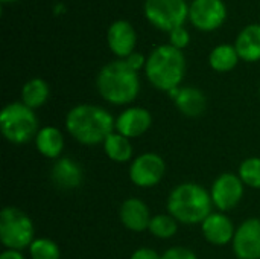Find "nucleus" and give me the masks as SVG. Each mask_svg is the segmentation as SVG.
Masks as SVG:
<instances>
[{
	"label": "nucleus",
	"mask_w": 260,
	"mask_h": 259,
	"mask_svg": "<svg viewBox=\"0 0 260 259\" xmlns=\"http://www.w3.org/2000/svg\"><path fill=\"white\" fill-rule=\"evenodd\" d=\"M155 238H160V240H168V238H172L177 231H178V224H177V220L172 217V215H155L151 218V223H149V229H148Z\"/></svg>",
	"instance_id": "nucleus-23"
},
{
	"label": "nucleus",
	"mask_w": 260,
	"mask_h": 259,
	"mask_svg": "<svg viewBox=\"0 0 260 259\" xmlns=\"http://www.w3.org/2000/svg\"><path fill=\"white\" fill-rule=\"evenodd\" d=\"M235 47L238 55L245 63L260 61V24L253 23L245 26L236 37Z\"/></svg>",
	"instance_id": "nucleus-17"
},
{
	"label": "nucleus",
	"mask_w": 260,
	"mask_h": 259,
	"mask_svg": "<svg viewBox=\"0 0 260 259\" xmlns=\"http://www.w3.org/2000/svg\"><path fill=\"white\" fill-rule=\"evenodd\" d=\"M175 107L180 113L187 118H198L207 108V98L206 95L197 87H180L177 98L174 99Z\"/></svg>",
	"instance_id": "nucleus-18"
},
{
	"label": "nucleus",
	"mask_w": 260,
	"mask_h": 259,
	"mask_svg": "<svg viewBox=\"0 0 260 259\" xmlns=\"http://www.w3.org/2000/svg\"><path fill=\"white\" fill-rule=\"evenodd\" d=\"M119 217L122 224L131 232H143L149 229L151 214L146 203L139 198H128L122 203Z\"/></svg>",
	"instance_id": "nucleus-15"
},
{
	"label": "nucleus",
	"mask_w": 260,
	"mask_h": 259,
	"mask_svg": "<svg viewBox=\"0 0 260 259\" xmlns=\"http://www.w3.org/2000/svg\"><path fill=\"white\" fill-rule=\"evenodd\" d=\"M244 186L245 185L239 176L232 172L221 174L213 182L210 189L213 206H216L221 212L235 209L244 197Z\"/></svg>",
	"instance_id": "nucleus-10"
},
{
	"label": "nucleus",
	"mask_w": 260,
	"mask_h": 259,
	"mask_svg": "<svg viewBox=\"0 0 260 259\" xmlns=\"http://www.w3.org/2000/svg\"><path fill=\"white\" fill-rule=\"evenodd\" d=\"M49 84L43 78H32L21 87V102L35 110L46 104L49 99Z\"/></svg>",
	"instance_id": "nucleus-21"
},
{
	"label": "nucleus",
	"mask_w": 260,
	"mask_h": 259,
	"mask_svg": "<svg viewBox=\"0 0 260 259\" xmlns=\"http://www.w3.org/2000/svg\"><path fill=\"white\" fill-rule=\"evenodd\" d=\"M201 231L204 238L213 246H225L235 238V226L222 212H212L203 223Z\"/></svg>",
	"instance_id": "nucleus-14"
},
{
	"label": "nucleus",
	"mask_w": 260,
	"mask_h": 259,
	"mask_svg": "<svg viewBox=\"0 0 260 259\" xmlns=\"http://www.w3.org/2000/svg\"><path fill=\"white\" fill-rule=\"evenodd\" d=\"M190 43V34L184 26L175 27L174 31L169 32V44L174 46L178 50H183L189 46Z\"/></svg>",
	"instance_id": "nucleus-26"
},
{
	"label": "nucleus",
	"mask_w": 260,
	"mask_h": 259,
	"mask_svg": "<svg viewBox=\"0 0 260 259\" xmlns=\"http://www.w3.org/2000/svg\"><path fill=\"white\" fill-rule=\"evenodd\" d=\"M32 259H61V250L58 244L49 238H37L29 247Z\"/></svg>",
	"instance_id": "nucleus-24"
},
{
	"label": "nucleus",
	"mask_w": 260,
	"mask_h": 259,
	"mask_svg": "<svg viewBox=\"0 0 260 259\" xmlns=\"http://www.w3.org/2000/svg\"><path fill=\"white\" fill-rule=\"evenodd\" d=\"M259 92H260V89H259Z\"/></svg>",
	"instance_id": "nucleus-32"
},
{
	"label": "nucleus",
	"mask_w": 260,
	"mask_h": 259,
	"mask_svg": "<svg viewBox=\"0 0 260 259\" xmlns=\"http://www.w3.org/2000/svg\"><path fill=\"white\" fill-rule=\"evenodd\" d=\"M212 197L206 188L198 183H181L175 186L168 197V211L183 224H201L212 214Z\"/></svg>",
	"instance_id": "nucleus-4"
},
{
	"label": "nucleus",
	"mask_w": 260,
	"mask_h": 259,
	"mask_svg": "<svg viewBox=\"0 0 260 259\" xmlns=\"http://www.w3.org/2000/svg\"><path fill=\"white\" fill-rule=\"evenodd\" d=\"M129 259H161V255H158L155 250L148 249V247H142L137 249Z\"/></svg>",
	"instance_id": "nucleus-29"
},
{
	"label": "nucleus",
	"mask_w": 260,
	"mask_h": 259,
	"mask_svg": "<svg viewBox=\"0 0 260 259\" xmlns=\"http://www.w3.org/2000/svg\"><path fill=\"white\" fill-rule=\"evenodd\" d=\"M152 125V114L143 107H129L116 119V131L128 139L143 136Z\"/></svg>",
	"instance_id": "nucleus-13"
},
{
	"label": "nucleus",
	"mask_w": 260,
	"mask_h": 259,
	"mask_svg": "<svg viewBox=\"0 0 260 259\" xmlns=\"http://www.w3.org/2000/svg\"><path fill=\"white\" fill-rule=\"evenodd\" d=\"M166 172L165 160L155 153L137 156L129 165V180L139 188H154Z\"/></svg>",
	"instance_id": "nucleus-9"
},
{
	"label": "nucleus",
	"mask_w": 260,
	"mask_h": 259,
	"mask_svg": "<svg viewBox=\"0 0 260 259\" xmlns=\"http://www.w3.org/2000/svg\"><path fill=\"white\" fill-rule=\"evenodd\" d=\"M233 250L238 259H260V220H245L235 234Z\"/></svg>",
	"instance_id": "nucleus-11"
},
{
	"label": "nucleus",
	"mask_w": 260,
	"mask_h": 259,
	"mask_svg": "<svg viewBox=\"0 0 260 259\" xmlns=\"http://www.w3.org/2000/svg\"><path fill=\"white\" fill-rule=\"evenodd\" d=\"M161 259H198L195 252H192L190 249L186 247H171L168 249L163 255Z\"/></svg>",
	"instance_id": "nucleus-27"
},
{
	"label": "nucleus",
	"mask_w": 260,
	"mask_h": 259,
	"mask_svg": "<svg viewBox=\"0 0 260 259\" xmlns=\"http://www.w3.org/2000/svg\"><path fill=\"white\" fill-rule=\"evenodd\" d=\"M34 223L18 208L8 206L0 212V241L9 250L21 252L34 243Z\"/></svg>",
	"instance_id": "nucleus-6"
},
{
	"label": "nucleus",
	"mask_w": 260,
	"mask_h": 259,
	"mask_svg": "<svg viewBox=\"0 0 260 259\" xmlns=\"http://www.w3.org/2000/svg\"><path fill=\"white\" fill-rule=\"evenodd\" d=\"M146 60H148V58H146L143 53H140V52H133L128 58H125L126 64H128L133 70H136V72H139L140 69H145Z\"/></svg>",
	"instance_id": "nucleus-28"
},
{
	"label": "nucleus",
	"mask_w": 260,
	"mask_h": 259,
	"mask_svg": "<svg viewBox=\"0 0 260 259\" xmlns=\"http://www.w3.org/2000/svg\"><path fill=\"white\" fill-rule=\"evenodd\" d=\"M37 150L46 159H58L64 148V136L56 127L40 128L35 137Z\"/></svg>",
	"instance_id": "nucleus-19"
},
{
	"label": "nucleus",
	"mask_w": 260,
	"mask_h": 259,
	"mask_svg": "<svg viewBox=\"0 0 260 259\" xmlns=\"http://www.w3.org/2000/svg\"><path fill=\"white\" fill-rule=\"evenodd\" d=\"M104 151L105 154L110 157V160L116 162V163H125L129 162L133 159L134 154V148L131 145V140L122 134L111 133L105 142H104Z\"/></svg>",
	"instance_id": "nucleus-22"
},
{
	"label": "nucleus",
	"mask_w": 260,
	"mask_h": 259,
	"mask_svg": "<svg viewBox=\"0 0 260 259\" xmlns=\"http://www.w3.org/2000/svg\"><path fill=\"white\" fill-rule=\"evenodd\" d=\"M145 73L151 85L169 93L180 87L186 73V56L183 50L171 44L157 46L146 60Z\"/></svg>",
	"instance_id": "nucleus-3"
},
{
	"label": "nucleus",
	"mask_w": 260,
	"mask_h": 259,
	"mask_svg": "<svg viewBox=\"0 0 260 259\" xmlns=\"http://www.w3.org/2000/svg\"><path fill=\"white\" fill-rule=\"evenodd\" d=\"M0 130L8 142L23 145L37 137L38 118L23 102H11L0 113Z\"/></svg>",
	"instance_id": "nucleus-5"
},
{
	"label": "nucleus",
	"mask_w": 260,
	"mask_h": 259,
	"mask_svg": "<svg viewBox=\"0 0 260 259\" xmlns=\"http://www.w3.org/2000/svg\"><path fill=\"white\" fill-rule=\"evenodd\" d=\"M107 44L119 60L128 58L136 52L137 32L128 20H116L107 29Z\"/></svg>",
	"instance_id": "nucleus-12"
},
{
	"label": "nucleus",
	"mask_w": 260,
	"mask_h": 259,
	"mask_svg": "<svg viewBox=\"0 0 260 259\" xmlns=\"http://www.w3.org/2000/svg\"><path fill=\"white\" fill-rule=\"evenodd\" d=\"M52 182L59 189H76L82 183V169L81 166L69 157L58 159L52 168Z\"/></svg>",
	"instance_id": "nucleus-16"
},
{
	"label": "nucleus",
	"mask_w": 260,
	"mask_h": 259,
	"mask_svg": "<svg viewBox=\"0 0 260 259\" xmlns=\"http://www.w3.org/2000/svg\"><path fill=\"white\" fill-rule=\"evenodd\" d=\"M66 128L69 134L82 145L104 143L105 139L114 133L116 121L104 107L93 104H79L73 107L66 116Z\"/></svg>",
	"instance_id": "nucleus-1"
},
{
	"label": "nucleus",
	"mask_w": 260,
	"mask_h": 259,
	"mask_svg": "<svg viewBox=\"0 0 260 259\" xmlns=\"http://www.w3.org/2000/svg\"><path fill=\"white\" fill-rule=\"evenodd\" d=\"M0 259H24V256H23L21 252H18V250H9V249H6V250L0 255Z\"/></svg>",
	"instance_id": "nucleus-30"
},
{
	"label": "nucleus",
	"mask_w": 260,
	"mask_h": 259,
	"mask_svg": "<svg viewBox=\"0 0 260 259\" xmlns=\"http://www.w3.org/2000/svg\"><path fill=\"white\" fill-rule=\"evenodd\" d=\"M227 18L224 0H192L189 5V21L203 32L219 29Z\"/></svg>",
	"instance_id": "nucleus-8"
},
{
	"label": "nucleus",
	"mask_w": 260,
	"mask_h": 259,
	"mask_svg": "<svg viewBox=\"0 0 260 259\" xmlns=\"http://www.w3.org/2000/svg\"><path fill=\"white\" fill-rule=\"evenodd\" d=\"M99 95L113 105L131 104L140 92V78L125 60L107 63L96 76Z\"/></svg>",
	"instance_id": "nucleus-2"
},
{
	"label": "nucleus",
	"mask_w": 260,
	"mask_h": 259,
	"mask_svg": "<svg viewBox=\"0 0 260 259\" xmlns=\"http://www.w3.org/2000/svg\"><path fill=\"white\" fill-rule=\"evenodd\" d=\"M143 14L154 27L169 34L189 20V3L186 0H145Z\"/></svg>",
	"instance_id": "nucleus-7"
},
{
	"label": "nucleus",
	"mask_w": 260,
	"mask_h": 259,
	"mask_svg": "<svg viewBox=\"0 0 260 259\" xmlns=\"http://www.w3.org/2000/svg\"><path fill=\"white\" fill-rule=\"evenodd\" d=\"M239 55L235 46L229 44V43H222L218 44L216 47L212 49L210 55H209V64L215 72L219 73H225L233 70L238 63H239Z\"/></svg>",
	"instance_id": "nucleus-20"
},
{
	"label": "nucleus",
	"mask_w": 260,
	"mask_h": 259,
	"mask_svg": "<svg viewBox=\"0 0 260 259\" xmlns=\"http://www.w3.org/2000/svg\"><path fill=\"white\" fill-rule=\"evenodd\" d=\"M241 180L245 186L260 189V157H248L239 166Z\"/></svg>",
	"instance_id": "nucleus-25"
},
{
	"label": "nucleus",
	"mask_w": 260,
	"mask_h": 259,
	"mask_svg": "<svg viewBox=\"0 0 260 259\" xmlns=\"http://www.w3.org/2000/svg\"><path fill=\"white\" fill-rule=\"evenodd\" d=\"M2 3H12V2H17V0H0Z\"/></svg>",
	"instance_id": "nucleus-31"
}]
</instances>
